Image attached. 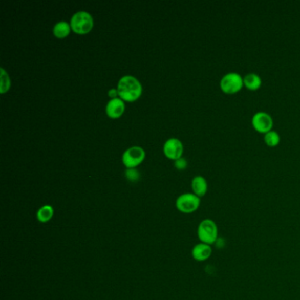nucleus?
<instances>
[{"instance_id":"obj_1","label":"nucleus","mask_w":300,"mask_h":300,"mask_svg":"<svg viewBox=\"0 0 300 300\" xmlns=\"http://www.w3.org/2000/svg\"><path fill=\"white\" fill-rule=\"evenodd\" d=\"M119 98L123 101L133 102L138 100L143 93V87L138 78L133 76H123L117 84Z\"/></svg>"},{"instance_id":"obj_2","label":"nucleus","mask_w":300,"mask_h":300,"mask_svg":"<svg viewBox=\"0 0 300 300\" xmlns=\"http://www.w3.org/2000/svg\"><path fill=\"white\" fill-rule=\"evenodd\" d=\"M197 236L202 243L210 246L216 243L219 238V228L216 222L210 219L202 220L197 227Z\"/></svg>"},{"instance_id":"obj_3","label":"nucleus","mask_w":300,"mask_h":300,"mask_svg":"<svg viewBox=\"0 0 300 300\" xmlns=\"http://www.w3.org/2000/svg\"><path fill=\"white\" fill-rule=\"evenodd\" d=\"M72 31L78 35H87L94 28V19L90 13L79 11L74 13L71 19Z\"/></svg>"},{"instance_id":"obj_4","label":"nucleus","mask_w":300,"mask_h":300,"mask_svg":"<svg viewBox=\"0 0 300 300\" xmlns=\"http://www.w3.org/2000/svg\"><path fill=\"white\" fill-rule=\"evenodd\" d=\"M200 197H197L194 193H185L181 195L175 202L176 209L184 214H190L197 211L200 207Z\"/></svg>"},{"instance_id":"obj_5","label":"nucleus","mask_w":300,"mask_h":300,"mask_svg":"<svg viewBox=\"0 0 300 300\" xmlns=\"http://www.w3.org/2000/svg\"><path fill=\"white\" fill-rule=\"evenodd\" d=\"M243 78L237 72L226 73L220 80V88L225 94H236L243 88Z\"/></svg>"},{"instance_id":"obj_6","label":"nucleus","mask_w":300,"mask_h":300,"mask_svg":"<svg viewBox=\"0 0 300 300\" xmlns=\"http://www.w3.org/2000/svg\"><path fill=\"white\" fill-rule=\"evenodd\" d=\"M145 159V152L140 146L130 147L122 154V163L126 168H136Z\"/></svg>"},{"instance_id":"obj_7","label":"nucleus","mask_w":300,"mask_h":300,"mask_svg":"<svg viewBox=\"0 0 300 300\" xmlns=\"http://www.w3.org/2000/svg\"><path fill=\"white\" fill-rule=\"evenodd\" d=\"M273 119L270 115L266 112H257L253 115L252 118V124L253 128L256 130L257 132L266 134L267 132L272 131Z\"/></svg>"},{"instance_id":"obj_8","label":"nucleus","mask_w":300,"mask_h":300,"mask_svg":"<svg viewBox=\"0 0 300 300\" xmlns=\"http://www.w3.org/2000/svg\"><path fill=\"white\" fill-rule=\"evenodd\" d=\"M183 150L184 149H183L182 141L179 140L178 138H169L163 146V152L166 158L175 161L182 158Z\"/></svg>"},{"instance_id":"obj_9","label":"nucleus","mask_w":300,"mask_h":300,"mask_svg":"<svg viewBox=\"0 0 300 300\" xmlns=\"http://www.w3.org/2000/svg\"><path fill=\"white\" fill-rule=\"evenodd\" d=\"M124 111H125V104L124 101L120 98L112 99L106 104V114L110 118H119L123 115Z\"/></svg>"},{"instance_id":"obj_10","label":"nucleus","mask_w":300,"mask_h":300,"mask_svg":"<svg viewBox=\"0 0 300 300\" xmlns=\"http://www.w3.org/2000/svg\"><path fill=\"white\" fill-rule=\"evenodd\" d=\"M212 254V248L210 245L198 243L192 249V257L197 262H205Z\"/></svg>"},{"instance_id":"obj_11","label":"nucleus","mask_w":300,"mask_h":300,"mask_svg":"<svg viewBox=\"0 0 300 300\" xmlns=\"http://www.w3.org/2000/svg\"><path fill=\"white\" fill-rule=\"evenodd\" d=\"M191 188L193 193L197 197H204L208 191V183H207L206 179L201 175H197L191 182Z\"/></svg>"},{"instance_id":"obj_12","label":"nucleus","mask_w":300,"mask_h":300,"mask_svg":"<svg viewBox=\"0 0 300 300\" xmlns=\"http://www.w3.org/2000/svg\"><path fill=\"white\" fill-rule=\"evenodd\" d=\"M71 30H72L71 24L63 20V22H57L56 25L54 26L53 35L58 39H63L70 35Z\"/></svg>"},{"instance_id":"obj_13","label":"nucleus","mask_w":300,"mask_h":300,"mask_svg":"<svg viewBox=\"0 0 300 300\" xmlns=\"http://www.w3.org/2000/svg\"><path fill=\"white\" fill-rule=\"evenodd\" d=\"M54 216V209L51 205H44L38 209L36 213V218L40 223L45 224L50 222Z\"/></svg>"},{"instance_id":"obj_14","label":"nucleus","mask_w":300,"mask_h":300,"mask_svg":"<svg viewBox=\"0 0 300 300\" xmlns=\"http://www.w3.org/2000/svg\"><path fill=\"white\" fill-rule=\"evenodd\" d=\"M244 85L249 90H257L262 84V78L256 73H248L243 78Z\"/></svg>"},{"instance_id":"obj_15","label":"nucleus","mask_w":300,"mask_h":300,"mask_svg":"<svg viewBox=\"0 0 300 300\" xmlns=\"http://www.w3.org/2000/svg\"><path fill=\"white\" fill-rule=\"evenodd\" d=\"M1 71V81H0V93L1 94H6L8 92L10 88H11V79H10L9 75H8V73L6 72V70L4 69V68H1L0 69Z\"/></svg>"},{"instance_id":"obj_16","label":"nucleus","mask_w":300,"mask_h":300,"mask_svg":"<svg viewBox=\"0 0 300 300\" xmlns=\"http://www.w3.org/2000/svg\"><path fill=\"white\" fill-rule=\"evenodd\" d=\"M264 141L269 146H276L280 142V136L275 131H270V132L266 133L264 136Z\"/></svg>"},{"instance_id":"obj_17","label":"nucleus","mask_w":300,"mask_h":300,"mask_svg":"<svg viewBox=\"0 0 300 300\" xmlns=\"http://www.w3.org/2000/svg\"><path fill=\"white\" fill-rule=\"evenodd\" d=\"M125 176L130 182H138L140 178V174L136 168H127L125 171Z\"/></svg>"},{"instance_id":"obj_18","label":"nucleus","mask_w":300,"mask_h":300,"mask_svg":"<svg viewBox=\"0 0 300 300\" xmlns=\"http://www.w3.org/2000/svg\"><path fill=\"white\" fill-rule=\"evenodd\" d=\"M175 166L178 170H184L188 166V162L185 160L184 158H180L178 160L175 161Z\"/></svg>"},{"instance_id":"obj_19","label":"nucleus","mask_w":300,"mask_h":300,"mask_svg":"<svg viewBox=\"0 0 300 300\" xmlns=\"http://www.w3.org/2000/svg\"><path fill=\"white\" fill-rule=\"evenodd\" d=\"M109 96L112 99H116V98H119L118 91L116 88H112L109 91Z\"/></svg>"}]
</instances>
